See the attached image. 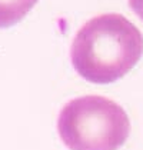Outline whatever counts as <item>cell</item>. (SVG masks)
<instances>
[{"label": "cell", "mask_w": 143, "mask_h": 150, "mask_svg": "<svg viewBox=\"0 0 143 150\" xmlns=\"http://www.w3.org/2000/svg\"><path fill=\"white\" fill-rule=\"evenodd\" d=\"M39 0H0V27L20 22Z\"/></svg>", "instance_id": "3957f363"}, {"label": "cell", "mask_w": 143, "mask_h": 150, "mask_svg": "<svg viewBox=\"0 0 143 150\" xmlns=\"http://www.w3.org/2000/svg\"><path fill=\"white\" fill-rule=\"evenodd\" d=\"M57 132L70 150H118L130 134V120L116 102L92 94L62 109Z\"/></svg>", "instance_id": "7a4b0ae2"}, {"label": "cell", "mask_w": 143, "mask_h": 150, "mask_svg": "<svg viewBox=\"0 0 143 150\" xmlns=\"http://www.w3.org/2000/svg\"><path fill=\"white\" fill-rule=\"evenodd\" d=\"M143 54V35L119 13L96 16L80 27L70 49L73 67L92 83H112Z\"/></svg>", "instance_id": "6da1fadb"}, {"label": "cell", "mask_w": 143, "mask_h": 150, "mask_svg": "<svg viewBox=\"0 0 143 150\" xmlns=\"http://www.w3.org/2000/svg\"><path fill=\"white\" fill-rule=\"evenodd\" d=\"M129 6H130L132 10L143 20V0H129Z\"/></svg>", "instance_id": "277c9868"}]
</instances>
